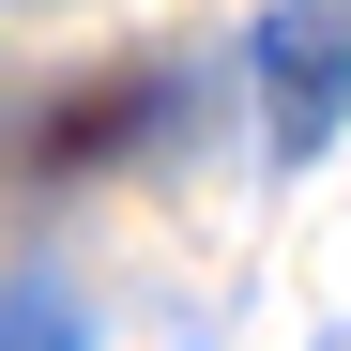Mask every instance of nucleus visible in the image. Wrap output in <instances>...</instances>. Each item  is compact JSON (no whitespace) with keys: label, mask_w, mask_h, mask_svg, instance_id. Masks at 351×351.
I'll list each match as a JSON object with an SVG mask.
<instances>
[{"label":"nucleus","mask_w":351,"mask_h":351,"mask_svg":"<svg viewBox=\"0 0 351 351\" xmlns=\"http://www.w3.org/2000/svg\"><path fill=\"white\" fill-rule=\"evenodd\" d=\"M16 351H92V321H77V290L46 275V260L16 275Z\"/></svg>","instance_id":"f03ea898"},{"label":"nucleus","mask_w":351,"mask_h":351,"mask_svg":"<svg viewBox=\"0 0 351 351\" xmlns=\"http://www.w3.org/2000/svg\"><path fill=\"white\" fill-rule=\"evenodd\" d=\"M351 123V0H275L260 16V138L275 168H321Z\"/></svg>","instance_id":"f257e3e1"}]
</instances>
